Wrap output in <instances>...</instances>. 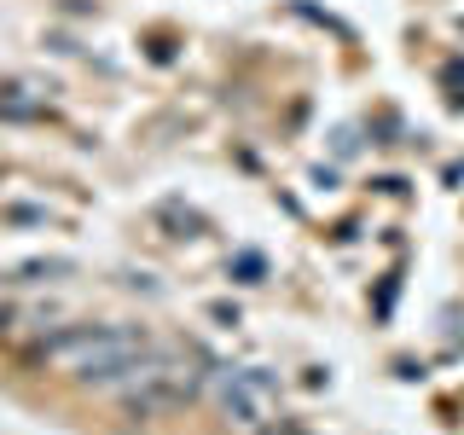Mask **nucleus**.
Masks as SVG:
<instances>
[{
    "instance_id": "2",
    "label": "nucleus",
    "mask_w": 464,
    "mask_h": 435,
    "mask_svg": "<svg viewBox=\"0 0 464 435\" xmlns=\"http://www.w3.org/2000/svg\"><path fill=\"white\" fill-rule=\"evenodd\" d=\"M215 395H221L227 424H238V430H267L279 418V395H273V383L261 372H221Z\"/></svg>"
},
{
    "instance_id": "1",
    "label": "nucleus",
    "mask_w": 464,
    "mask_h": 435,
    "mask_svg": "<svg viewBox=\"0 0 464 435\" xmlns=\"http://www.w3.org/2000/svg\"><path fill=\"white\" fill-rule=\"evenodd\" d=\"M145 348L151 343H145L140 331H128V325H76V331H64V337L47 343V360H58L64 372L87 377V383H105L111 372H122L128 360L145 354Z\"/></svg>"
}]
</instances>
